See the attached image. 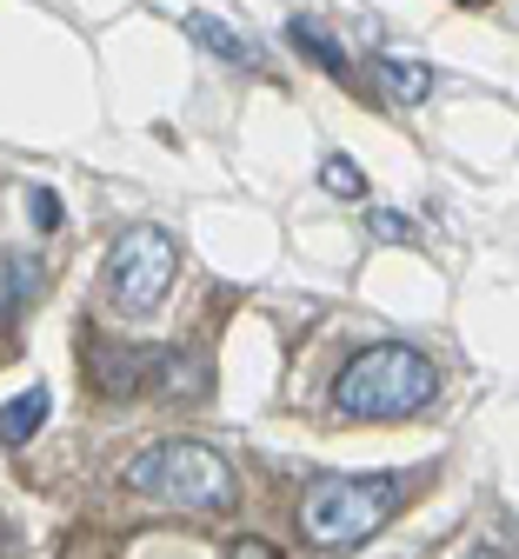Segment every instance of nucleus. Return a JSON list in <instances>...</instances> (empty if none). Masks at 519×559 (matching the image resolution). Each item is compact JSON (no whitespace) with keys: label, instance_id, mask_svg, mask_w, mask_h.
<instances>
[{"label":"nucleus","instance_id":"4468645a","mask_svg":"<svg viewBox=\"0 0 519 559\" xmlns=\"http://www.w3.org/2000/svg\"><path fill=\"white\" fill-rule=\"evenodd\" d=\"M467 8H480V0H467Z\"/></svg>","mask_w":519,"mask_h":559},{"label":"nucleus","instance_id":"9d476101","mask_svg":"<svg viewBox=\"0 0 519 559\" xmlns=\"http://www.w3.org/2000/svg\"><path fill=\"white\" fill-rule=\"evenodd\" d=\"M47 386H27V393H14L8 406H0V447H27L34 433H40V419H47Z\"/></svg>","mask_w":519,"mask_h":559},{"label":"nucleus","instance_id":"f257e3e1","mask_svg":"<svg viewBox=\"0 0 519 559\" xmlns=\"http://www.w3.org/2000/svg\"><path fill=\"white\" fill-rule=\"evenodd\" d=\"M433 393H439V367L420 346H400V340L359 346L333 380V406L346 419H406V413L433 406Z\"/></svg>","mask_w":519,"mask_h":559},{"label":"nucleus","instance_id":"1a4fd4ad","mask_svg":"<svg viewBox=\"0 0 519 559\" xmlns=\"http://www.w3.org/2000/svg\"><path fill=\"white\" fill-rule=\"evenodd\" d=\"M374 81H380V94L400 100V107H420V100L439 87L426 60H380V67H374Z\"/></svg>","mask_w":519,"mask_h":559},{"label":"nucleus","instance_id":"423d86ee","mask_svg":"<svg viewBox=\"0 0 519 559\" xmlns=\"http://www.w3.org/2000/svg\"><path fill=\"white\" fill-rule=\"evenodd\" d=\"M180 27H187V34H193V47H207L213 60H234V67H247V74H260V53H253V40H247L240 27L213 21V14H187Z\"/></svg>","mask_w":519,"mask_h":559},{"label":"nucleus","instance_id":"0eeeda50","mask_svg":"<svg viewBox=\"0 0 519 559\" xmlns=\"http://www.w3.org/2000/svg\"><path fill=\"white\" fill-rule=\"evenodd\" d=\"M40 294V260L34 253H8L0 260V326H8L14 313H27Z\"/></svg>","mask_w":519,"mask_h":559},{"label":"nucleus","instance_id":"f8f14e48","mask_svg":"<svg viewBox=\"0 0 519 559\" xmlns=\"http://www.w3.org/2000/svg\"><path fill=\"white\" fill-rule=\"evenodd\" d=\"M366 234H374V240H420V227L406 214H387V206H380V214H366Z\"/></svg>","mask_w":519,"mask_h":559},{"label":"nucleus","instance_id":"9b49d317","mask_svg":"<svg viewBox=\"0 0 519 559\" xmlns=\"http://www.w3.org/2000/svg\"><path fill=\"white\" fill-rule=\"evenodd\" d=\"M320 180H327V193H340V200H359V193H366V174H359L346 154H327V160H320Z\"/></svg>","mask_w":519,"mask_h":559},{"label":"nucleus","instance_id":"f03ea898","mask_svg":"<svg viewBox=\"0 0 519 559\" xmlns=\"http://www.w3.org/2000/svg\"><path fill=\"white\" fill-rule=\"evenodd\" d=\"M127 493L180 507V513H234L240 479L207 440H161L127 466Z\"/></svg>","mask_w":519,"mask_h":559},{"label":"nucleus","instance_id":"7ed1b4c3","mask_svg":"<svg viewBox=\"0 0 519 559\" xmlns=\"http://www.w3.org/2000/svg\"><path fill=\"white\" fill-rule=\"evenodd\" d=\"M400 500H406V479L393 473H327L300 493V533L307 546H327V552L366 546L393 520Z\"/></svg>","mask_w":519,"mask_h":559},{"label":"nucleus","instance_id":"39448f33","mask_svg":"<svg viewBox=\"0 0 519 559\" xmlns=\"http://www.w3.org/2000/svg\"><path fill=\"white\" fill-rule=\"evenodd\" d=\"M154 367H161L154 346H127V340H101V333H87V380H94L107 400H133V393H146V386H154Z\"/></svg>","mask_w":519,"mask_h":559},{"label":"nucleus","instance_id":"ddd939ff","mask_svg":"<svg viewBox=\"0 0 519 559\" xmlns=\"http://www.w3.org/2000/svg\"><path fill=\"white\" fill-rule=\"evenodd\" d=\"M34 227H60V200L54 193H34Z\"/></svg>","mask_w":519,"mask_h":559},{"label":"nucleus","instance_id":"20e7f679","mask_svg":"<svg viewBox=\"0 0 519 559\" xmlns=\"http://www.w3.org/2000/svg\"><path fill=\"white\" fill-rule=\"evenodd\" d=\"M174 273H180V247L167 227H127L114 247H107V266H101V294L120 320H146L161 313V300L174 294Z\"/></svg>","mask_w":519,"mask_h":559},{"label":"nucleus","instance_id":"6e6552de","mask_svg":"<svg viewBox=\"0 0 519 559\" xmlns=\"http://www.w3.org/2000/svg\"><path fill=\"white\" fill-rule=\"evenodd\" d=\"M286 40L300 47V53H307L314 67H327L333 81H353V53H346V47H340V40H333V34L320 27V21H286Z\"/></svg>","mask_w":519,"mask_h":559}]
</instances>
